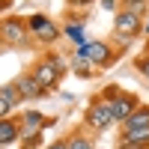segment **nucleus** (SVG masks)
<instances>
[{
    "label": "nucleus",
    "mask_w": 149,
    "mask_h": 149,
    "mask_svg": "<svg viewBox=\"0 0 149 149\" xmlns=\"http://www.w3.org/2000/svg\"><path fill=\"white\" fill-rule=\"evenodd\" d=\"M0 33L6 36V42H21V39H24V33H21V24H18V21H6L3 27H0Z\"/></svg>",
    "instance_id": "nucleus-9"
},
{
    "label": "nucleus",
    "mask_w": 149,
    "mask_h": 149,
    "mask_svg": "<svg viewBox=\"0 0 149 149\" xmlns=\"http://www.w3.org/2000/svg\"><path fill=\"white\" fill-rule=\"evenodd\" d=\"M57 72H60V69H57L54 63H42L39 69H36L33 78H36V84L45 90V86H54V84H57Z\"/></svg>",
    "instance_id": "nucleus-2"
},
{
    "label": "nucleus",
    "mask_w": 149,
    "mask_h": 149,
    "mask_svg": "<svg viewBox=\"0 0 149 149\" xmlns=\"http://www.w3.org/2000/svg\"><path fill=\"white\" fill-rule=\"evenodd\" d=\"M74 3H86V0H74Z\"/></svg>",
    "instance_id": "nucleus-20"
},
{
    "label": "nucleus",
    "mask_w": 149,
    "mask_h": 149,
    "mask_svg": "<svg viewBox=\"0 0 149 149\" xmlns=\"http://www.w3.org/2000/svg\"><path fill=\"white\" fill-rule=\"evenodd\" d=\"M134 30H137V12H122V15L116 18V33L119 36H131Z\"/></svg>",
    "instance_id": "nucleus-3"
},
{
    "label": "nucleus",
    "mask_w": 149,
    "mask_h": 149,
    "mask_svg": "<svg viewBox=\"0 0 149 149\" xmlns=\"http://www.w3.org/2000/svg\"><path fill=\"white\" fill-rule=\"evenodd\" d=\"M9 107H12V104L6 102V98H3V95H0V116H6V110H9Z\"/></svg>",
    "instance_id": "nucleus-16"
},
{
    "label": "nucleus",
    "mask_w": 149,
    "mask_h": 149,
    "mask_svg": "<svg viewBox=\"0 0 149 149\" xmlns=\"http://www.w3.org/2000/svg\"><path fill=\"white\" fill-rule=\"evenodd\" d=\"M66 33L72 36V39H74V42H84V33H81V27H78V24H72V27H69Z\"/></svg>",
    "instance_id": "nucleus-15"
},
{
    "label": "nucleus",
    "mask_w": 149,
    "mask_h": 149,
    "mask_svg": "<svg viewBox=\"0 0 149 149\" xmlns=\"http://www.w3.org/2000/svg\"><path fill=\"white\" fill-rule=\"evenodd\" d=\"M39 122H42V119H39V113H27V128H24L21 134H24V137H33V134L39 131V128H36Z\"/></svg>",
    "instance_id": "nucleus-12"
},
{
    "label": "nucleus",
    "mask_w": 149,
    "mask_h": 149,
    "mask_svg": "<svg viewBox=\"0 0 149 149\" xmlns=\"http://www.w3.org/2000/svg\"><path fill=\"white\" fill-rule=\"evenodd\" d=\"M125 131H131V128H149V110H134V113L125 119Z\"/></svg>",
    "instance_id": "nucleus-7"
},
{
    "label": "nucleus",
    "mask_w": 149,
    "mask_h": 149,
    "mask_svg": "<svg viewBox=\"0 0 149 149\" xmlns=\"http://www.w3.org/2000/svg\"><path fill=\"white\" fill-rule=\"evenodd\" d=\"M140 69H143V72L149 74V60H143V66H140Z\"/></svg>",
    "instance_id": "nucleus-18"
},
{
    "label": "nucleus",
    "mask_w": 149,
    "mask_h": 149,
    "mask_svg": "<svg viewBox=\"0 0 149 149\" xmlns=\"http://www.w3.org/2000/svg\"><path fill=\"white\" fill-rule=\"evenodd\" d=\"M86 119H90L93 128H104L110 119H113V110H110V104H95L90 113H86Z\"/></svg>",
    "instance_id": "nucleus-1"
},
{
    "label": "nucleus",
    "mask_w": 149,
    "mask_h": 149,
    "mask_svg": "<svg viewBox=\"0 0 149 149\" xmlns=\"http://www.w3.org/2000/svg\"><path fill=\"white\" fill-rule=\"evenodd\" d=\"M27 149H30V146H27Z\"/></svg>",
    "instance_id": "nucleus-21"
},
{
    "label": "nucleus",
    "mask_w": 149,
    "mask_h": 149,
    "mask_svg": "<svg viewBox=\"0 0 149 149\" xmlns=\"http://www.w3.org/2000/svg\"><path fill=\"white\" fill-rule=\"evenodd\" d=\"M66 146H69V149H93V143H86L84 137H74V140H69Z\"/></svg>",
    "instance_id": "nucleus-14"
},
{
    "label": "nucleus",
    "mask_w": 149,
    "mask_h": 149,
    "mask_svg": "<svg viewBox=\"0 0 149 149\" xmlns=\"http://www.w3.org/2000/svg\"><path fill=\"white\" fill-rule=\"evenodd\" d=\"M110 110H113V119H128V116L134 113V102L122 95V98H116V102L110 104Z\"/></svg>",
    "instance_id": "nucleus-5"
},
{
    "label": "nucleus",
    "mask_w": 149,
    "mask_h": 149,
    "mask_svg": "<svg viewBox=\"0 0 149 149\" xmlns=\"http://www.w3.org/2000/svg\"><path fill=\"white\" fill-rule=\"evenodd\" d=\"M125 140L128 143H146L149 140V128H131V131H125Z\"/></svg>",
    "instance_id": "nucleus-11"
},
{
    "label": "nucleus",
    "mask_w": 149,
    "mask_h": 149,
    "mask_svg": "<svg viewBox=\"0 0 149 149\" xmlns=\"http://www.w3.org/2000/svg\"><path fill=\"white\" fill-rule=\"evenodd\" d=\"M122 149H140V146H137V143H128V140H125V143H122Z\"/></svg>",
    "instance_id": "nucleus-17"
},
{
    "label": "nucleus",
    "mask_w": 149,
    "mask_h": 149,
    "mask_svg": "<svg viewBox=\"0 0 149 149\" xmlns=\"http://www.w3.org/2000/svg\"><path fill=\"white\" fill-rule=\"evenodd\" d=\"M30 27H33L36 33H39L45 42H51L54 36H57V27H54V24H48V21H45L42 15H33V18H30Z\"/></svg>",
    "instance_id": "nucleus-4"
},
{
    "label": "nucleus",
    "mask_w": 149,
    "mask_h": 149,
    "mask_svg": "<svg viewBox=\"0 0 149 149\" xmlns=\"http://www.w3.org/2000/svg\"><path fill=\"white\" fill-rule=\"evenodd\" d=\"M51 149H69V146H63V143H54V146H51Z\"/></svg>",
    "instance_id": "nucleus-19"
},
{
    "label": "nucleus",
    "mask_w": 149,
    "mask_h": 149,
    "mask_svg": "<svg viewBox=\"0 0 149 149\" xmlns=\"http://www.w3.org/2000/svg\"><path fill=\"white\" fill-rule=\"evenodd\" d=\"M84 57H90L93 63H104L107 60V48L102 42H93V45H84Z\"/></svg>",
    "instance_id": "nucleus-6"
},
{
    "label": "nucleus",
    "mask_w": 149,
    "mask_h": 149,
    "mask_svg": "<svg viewBox=\"0 0 149 149\" xmlns=\"http://www.w3.org/2000/svg\"><path fill=\"white\" fill-rule=\"evenodd\" d=\"M0 95H3V98H6L9 104H18V98H21L18 86H3V90H0Z\"/></svg>",
    "instance_id": "nucleus-13"
},
{
    "label": "nucleus",
    "mask_w": 149,
    "mask_h": 149,
    "mask_svg": "<svg viewBox=\"0 0 149 149\" xmlns=\"http://www.w3.org/2000/svg\"><path fill=\"white\" fill-rule=\"evenodd\" d=\"M18 128L15 125H12V122H6V119H0V143H12V140H15L18 137Z\"/></svg>",
    "instance_id": "nucleus-10"
},
{
    "label": "nucleus",
    "mask_w": 149,
    "mask_h": 149,
    "mask_svg": "<svg viewBox=\"0 0 149 149\" xmlns=\"http://www.w3.org/2000/svg\"><path fill=\"white\" fill-rule=\"evenodd\" d=\"M18 93L27 95V98H33V95L42 93V86L36 84V78H18Z\"/></svg>",
    "instance_id": "nucleus-8"
}]
</instances>
